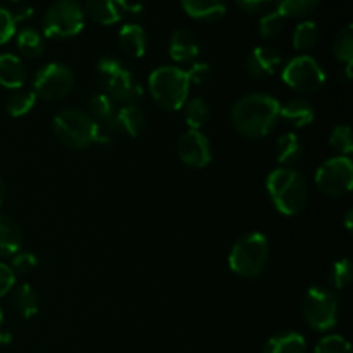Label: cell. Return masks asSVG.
<instances>
[{"label":"cell","mask_w":353,"mask_h":353,"mask_svg":"<svg viewBox=\"0 0 353 353\" xmlns=\"http://www.w3.org/2000/svg\"><path fill=\"white\" fill-rule=\"evenodd\" d=\"M145 114L137 103H124L114 112L112 119L107 123V133L110 137L134 138L143 131Z\"/></svg>","instance_id":"obj_14"},{"label":"cell","mask_w":353,"mask_h":353,"mask_svg":"<svg viewBox=\"0 0 353 353\" xmlns=\"http://www.w3.org/2000/svg\"><path fill=\"white\" fill-rule=\"evenodd\" d=\"M200 52L199 40L190 30H176L169 40V57L178 64L195 61Z\"/></svg>","instance_id":"obj_16"},{"label":"cell","mask_w":353,"mask_h":353,"mask_svg":"<svg viewBox=\"0 0 353 353\" xmlns=\"http://www.w3.org/2000/svg\"><path fill=\"white\" fill-rule=\"evenodd\" d=\"M55 138L59 143L72 150H81L97 143L100 138V126L92 119L88 112L79 109L61 110L52 123Z\"/></svg>","instance_id":"obj_4"},{"label":"cell","mask_w":353,"mask_h":353,"mask_svg":"<svg viewBox=\"0 0 353 353\" xmlns=\"http://www.w3.org/2000/svg\"><path fill=\"white\" fill-rule=\"evenodd\" d=\"M272 2H274V0H234V3L248 14L264 12Z\"/></svg>","instance_id":"obj_40"},{"label":"cell","mask_w":353,"mask_h":353,"mask_svg":"<svg viewBox=\"0 0 353 353\" xmlns=\"http://www.w3.org/2000/svg\"><path fill=\"white\" fill-rule=\"evenodd\" d=\"M283 81L299 93H314L324 86L326 72L314 57L299 55L283 68Z\"/></svg>","instance_id":"obj_10"},{"label":"cell","mask_w":353,"mask_h":353,"mask_svg":"<svg viewBox=\"0 0 353 353\" xmlns=\"http://www.w3.org/2000/svg\"><path fill=\"white\" fill-rule=\"evenodd\" d=\"M12 2H17V0H12Z\"/></svg>","instance_id":"obj_46"},{"label":"cell","mask_w":353,"mask_h":353,"mask_svg":"<svg viewBox=\"0 0 353 353\" xmlns=\"http://www.w3.org/2000/svg\"><path fill=\"white\" fill-rule=\"evenodd\" d=\"M116 107H114V100L103 92L95 93L92 99L88 100V114L97 124H107L112 119Z\"/></svg>","instance_id":"obj_28"},{"label":"cell","mask_w":353,"mask_h":353,"mask_svg":"<svg viewBox=\"0 0 353 353\" xmlns=\"http://www.w3.org/2000/svg\"><path fill=\"white\" fill-rule=\"evenodd\" d=\"M141 6H131L128 0H86V14L95 23L110 26L123 19L126 14H140Z\"/></svg>","instance_id":"obj_13"},{"label":"cell","mask_w":353,"mask_h":353,"mask_svg":"<svg viewBox=\"0 0 353 353\" xmlns=\"http://www.w3.org/2000/svg\"><path fill=\"white\" fill-rule=\"evenodd\" d=\"M283 30H285V17L278 10L264 14L259 21V33L262 38H276L281 34Z\"/></svg>","instance_id":"obj_33"},{"label":"cell","mask_w":353,"mask_h":353,"mask_svg":"<svg viewBox=\"0 0 353 353\" xmlns=\"http://www.w3.org/2000/svg\"><path fill=\"white\" fill-rule=\"evenodd\" d=\"M279 117L295 128H307L316 119V110L309 100L302 97H293L279 105Z\"/></svg>","instance_id":"obj_17"},{"label":"cell","mask_w":353,"mask_h":353,"mask_svg":"<svg viewBox=\"0 0 353 353\" xmlns=\"http://www.w3.org/2000/svg\"><path fill=\"white\" fill-rule=\"evenodd\" d=\"M281 103L265 93H250L238 100L231 110V121L234 130L243 137L264 138L274 130L279 119Z\"/></svg>","instance_id":"obj_1"},{"label":"cell","mask_w":353,"mask_h":353,"mask_svg":"<svg viewBox=\"0 0 353 353\" xmlns=\"http://www.w3.org/2000/svg\"><path fill=\"white\" fill-rule=\"evenodd\" d=\"M316 186L327 196L348 195L353 188V164L350 157L327 159L316 172Z\"/></svg>","instance_id":"obj_11"},{"label":"cell","mask_w":353,"mask_h":353,"mask_svg":"<svg viewBox=\"0 0 353 353\" xmlns=\"http://www.w3.org/2000/svg\"><path fill=\"white\" fill-rule=\"evenodd\" d=\"M23 245V233L16 221L0 216V257H14Z\"/></svg>","instance_id":"obj_23"},{"label":"cell","mask_w":353,"mask_h":353,"mask_svg":"<svg viewBox=\"0 0 353 353\" xmlns=\"http://www.w3.org/2000/svg\"><path fill=\"white\" fill-rule=\"evenodd\" d=\"M16 17L10 10L0 7V45L7 43L9 40H12V37L16 34Z\"/></svg>","instance_id":"obj_37"},{"label":"cell","mask_w":353,"mask_h":353,"mask_svg":"<svg viewBox=\"0 0 353 353\" xmlns=\"http://www.w3.org/2000/svg\"><path fill=\"white\" fill-rule=\"evenodd\" d=\"M179 161L193 169H202L212 161V147L202 131L188 130L178 138L176 143Z\"/></svg>","instance_id":"obj_12"},{"label":"cell","mask_w":353,"mask_h":353,"mask_svg":"<svg viewBox=\"0 0 353 353\" xmlns=\"http://www.w3.org/2000/svg\"><path fill=\"white\" fill-rule=\"evenodd\" d=\"M188 74L190 83H195V85H202V83H207L212 76V68H210L207 62H195L192 68L186 71Z\"/></svg>","instance_id":"obj_38"},{"label":"cell","mask_w":353,"mask_h":353,"mask_svg":"<svg viewBox=\"0 0 353 353\" xmlns=\"http://www.w3.org/2000/svg\"><path fill=\"white\" fill-rule=\"evenodd\" d=\"M185 121L190 126V130L200 131V128L205 126L210 119V105L202 97L186 100L185 105Z\"/></svg>","instance_id":"obj_25"},{"label":"cell","mask_w":353,"mask_h":353,"mask_svg":"<svg viewBox=\"0 0 353 353\" xmlns=\"http://www.w3.org/2000/svg\"><path fill=\"white\" fill-rule=\"evenodd\" d=\"M38 268V259L34 257L30 252H21V254H16L12 259V264H10V269L14 271V274L28 276Z\"/></svg>","instance_id":"obj_36"},{"label":"cell","mask_w":353,"mask_h":353,"mask_svg":"<svg viewBox=\"0 0 353 353\" xmlns=\"http://www.w3.org/2000/svg\"><path fill=\"white\" fill-rule=\"evenodd\" d=\"M262 353H307V341L300 333L285 331L269 338Z\"/></svg>","instance_id":"obj_21"},{"label":"cell","mask_w":353,"mask_h":353,"mask_svg":"<svg viewBox=\"0 0 353 353\" xmlns=\"http://www.w3.org/2000/svg\"><path fill=\"white\" fill-rule=\"evenodd\" d=\"M97 79L102 92L121 105L134 103L141 95V88L134 81L131 71L117 59H100L97 64Z\"/></svg>","instance_id":"obj_6"},{"label":"cell","mask_w":353,"mask_h":353,"mask_svg":"<svg viewBox=\"0 0 353 353\" xmlns=\"http://www.w3.org/2000/svg\"><path fill=\"white\" fill-rule=\"evenodd\" d=\"M269 199L283 216H299L309 203V183L293 168H278L265 181Z\"/></svg>","instance_id":"obj_2"},{"label":"cell","mask_w":353,"mask_h":353,"mask_svg":"<svg viewBox=\"0 0 353 353\" xmlns=\"http://www.w3.org/2000/svg\"><path fill=\"white\" fill-rule=\"evenodd\" d=\"M2 199H3V183L2 179H0V203H2Z\"/></svg>","instance_id":"obj_44"},{"label":"cell","mask_w":353,"mask_h":353,"mask_svg":"<svg viewBox=\"0 0 353 353\" xmlns=\"http://www.w3.org/2000/svg\"><path fill=\"white\" fill-rule=\"evenodd\" d=\"M117 41H119V47L128 57L140 59L143 57L145 52L148 48V38L145 33L143 28L137 23H128L124 24L119 30L117 34Z\"/></svg>","instance_id":"obj_18"},{"label":"cell","mask_w":353,"mask_h":353,"mask_svg":"<svg viewBox=\"0 0 353 353\" xmlns=\"http://www.w3.org/2000/svg\"><path fill=\"white\" fill-rule=\"evenodd\" d=\"M16 43L17 50H19L21 55L26 59H37L43 54V37H41L37 30H33V28H24V30H21L19 33H17Z\"/></svg>","instance_id":"obj_26"},{"label":"cell","mask_w":353,"mask_h":353,"mask_svg":"<svg viewBox=\"0 0 353 353\" xmlns=\"http://www.w3.org/2000/svg\"><path fill=\"white\" fill-rule=\"evenodd\" d=\"M2 321H3V314H2V309H0V326H2Z\"/></svg>","instance_id":"obj_45"},{"label":"cell","mask_w":353,"mask_h":353,"mask_svg":"<svg viewBox=\"0 0 353 353\" xmlns=\"http://www.w3.org/2000/svg\"><path fill=\"white\" fill-rule=\"evenodd\" d=\"M283 17H307L319 7L321 0H274Z\"/></svg>","instance_id":"obj_29"},{"label":"cell","mask_w":353,"mask_h":353,"mask_svg":"<svg viewBox=\"0 0 353 353\" xmlns=\"http://www.w3.org/2000/svg\"><path fill=\"white\" fill-rule=\"evenodd\" d=\"M330 147L334 152H338L341 157H350L353 152V137L350 126L341 124V126L334 128L330 134Z\"/></svg>","instance_id":"obj_32"},{"label":"cell","mask_w":353,"mask_h":353,"mask_svg":"<svg viewBox=\"0 0 353 353\" xmlns=\"http://www.w3.org/2000/svg\"><path fill=\"white\" fill-rule=\"evenodd\" d=\"M333 54L341 64H353V26L347 24L333 41Z\"/></svg>","instance_id":"obj_30"},{"label":"cell","mask_w":353,"mask_h":353,"mask_svg":"<svg viewBox=\"0 0 353 353\" xmlns=\"http://www.w3.org/2000/svg\"><path fill=\"white\" fill-rule=\"evenodd\" d=\"M181 7L196 21H219L226 14L224 0H181Z\"/></svg>","instance_id":"obj_20"},{"label":"cell","mask_w":353,"mask_h":353,"mask_svg":"<svg viewBox=\"0 0 353 353\" xmlns=\"http://www.w3.org/2000/svg\"><path fill=\"white\" fill-rule=\"evenodd\" d=\"M274 152L281 168H292L293 164H296L302 159V141H300V138L295 133H286L278 138Z\"/></svg>","instance_id":"obj_24"},{"label":"cell","mask_w":353,"mask_h":353,"mask_svg":"<svg viewBox=\"0 0 353 353\" xmlns=\"http://www.w3.org/2000/svg\"><path fill=\"white\" fill-rule=\"evenodd\" d=\"M352 219H353V210L350 209L347 212V216H345V226H347L348 231H352Z\"/></svg>","instance_id":"obj_43"},{"label":"cell","mask_w":353,"mask_h":353,"mask_svg":"<svg viewBox=\"0 0 353 353\" xmlns=\"http://www.w3.org/2000/svg\"><path fill=\"white\" fill-rule=\"evenodd\" d=\"M31 14H33V9H31V7H26V9L19 10L17 14H14V17H16V23H19V21H26L28 17H31Z\"/></svg>","instance_id":"obj_41"},{"label":"cell","mask_w":353,"mask_h":353,"mask_svg":"<svg viewBox=\"0 0 353 353\" xmlns=\"http://www.w3.org/2000/svg\"><path fill=\"white\" fill-rule=\"evenodd\" d=\"M281 54L276 48L262 45V47H255L250 52L247 62H245V68H247V72L252 78L264 79L274 74L279 65H281Z\"/></svg>","instance_id":"obj_15"},{"label":"cell","mask_w":353,"mask_h":353,"mask_svg":"<svg viewBox=\"0 0 353 353\" xmlns=\"http://www.w3.org/2000/svg\"><path fill=\"white\" fill-rule=\"evenodd\" d=\"M41 28L47 38H72L85 28V10L76 0H57L43 14Z\"/></svg>","instance_id":"obj_8"},{"label":"cell","mask_w":353,"mask_h":353,"mask_svg":"<svg viewBox=\"0 0 353 353\" xmlns=\"http://www.w3.org/2000/svg\"><path fill=\"white\" fill-rule=\"evenodd\" d=\"M188 74L185 69L176 65L157 68L148 78V92L161 109L179 110L188 100L190 93Z\"/></svg>","instance_id":"obj_3"},{"label":"cell","mask_w":353,"mask_h":353,"mask_svg":"<svg viewBox=\"0 0 353 353\" xmlns=\"http://www.w3.org/2000/svg\"><path fill=\"white\" fill-rule=\"evenodd\" d=\"M314 353H352V347L340 334H330L316 345Z\"/></svg>","instance_id":"obj_35"},{"label":"cell","mask_w":353,"mask_h":353,"mask_svg":"<svg viewBox=\"0 0 353 353\" xmlns=\"http://www.w3.org/2000/svg\"><path fill=\"white\" fill-rule=\"evenodd\" d=\"M319 38V26H317L314 21H302V23L295 28V33H293V48L299 52L310 50V48L316 47Z\"/></svg>","instance_id":"obj_27"},{"label":"cell","mask_w":353,"mask_h":353,"mask_svg":"<svg viewBox=\"0 0 353 353\" xmlns=\"http://www.w3.org/2000/svg\"><path fill=\"white\" fill-rule=\"evenodd\" d=\"M14 285H16V274L10 269V265L0 262V299L6 296L7 293L12 292Z\"/></svg>","instance_id":"obj_39"},{"label":"cell","mask_w":353,"mask_h":353,"mask_svg":"<svg viewBox=\"0 0 353 353\" xmlns=\"http://www.w3.org/2000/svg\"><path fill=\"white\" fill-rule=\"evenodd\" d=\"M340 300L331 288L312 286L302 300V316L316 331H330L336 326Z\"/></svg>","instance_id":"obj_7"},{"label":"cell","mask_w":353,"mask_h":353,"mask_svg":"<svg viewBox=\"0 0 353 353\" xmlns=\"http://www.w3.org/2000/svg\"><path fill=\"white\" fill-rule=\"evenodd\" d=\"M341 81L343 83H350L352 81V64L343 65V71H341Z\"/></svg>","instance_id":"obj_42"},{"label":"cell","mask_w":353,"mask_h":353,"mask_svg":"<svg viewBox=\"0 0 353 353\" xmlns=\"http://www.w3.org/2000/svg\"><path fill=\"white\" fill-rule=\"evenodd\" d=\"M26 81V68L14 54L0 55V85L9 90L23 88Z\"/></svg>","instance_id":"obj_19"},{"label":"cell","mask_w":353,"mask_h":353,"mask_svg":"<svg viewBox=\"0 0 353 353\" xmlns=\"http://www.w3.org/2000/svg\"><path fill=\"white\" fill-rule=\"evenodd\" d=\"M269 259L268 238L259 231L243 234L234 241L230 252V268L234 274L255 279L262 274Z\"/></svg>","instance_id":"obj_5"},{"label":"cell","mask_w":353,"mask_h":353,"mask_svg":"<svg viewBox=\"0 0 353 353\" xmlns=\"http://www.w3.org/2000/svg\"><path fill=\"white\" fill-rule=\"evenodd\" d=\"M10 307H12L14 312L19 317H23V319H31V317L38 314L40 300H38L37 292H34L28 283H24V285L17 286L12 292V296H10Z\"/></svg>","instance_id":"obj_22"},{"label":"cell","mask_w":353,"mask_h":353,"mask_svg":"<svg viewBox=\"0 0 353 353\" xmlns=\"http://www.w3.org/2000/svg\"><path fill=\"white\" fill-rule=\"evenodd\" d=\"M74 86V72L61 62H50L38 69L33 78V93L45 102H57L71 93Z\"/></svg>","instance_id":"obj_9"},{"label":"cell","mask_w":353,"mask_h":353,"mask_svg":"<svg viewBox=\"0 0 353 353\" xmlns=\"http://www.w3.org/2000/svg\"><path fill=\"white\" fill-rule=\"evenodd\" d=\"M330 281L334 290H343L352 281V262L350 259H340L333 264L330 272Z\"/></svg>","instance_id":"obj_34"},{"label":"cell","mask_w":353,"mask_h":353,"mask_svg":"<svg viewBox=\"0 0 353 353\" xmlns=\"http://www.w3.org/2000/svg\"><path fill=\"white\" fill-rule=\"evenodd\" d=\"M37 100L38 99H37V95L33 93V90H31V92L19 90V92L12 93V95L9 97V100H7V103H6V109H7V112H9V116L23 117V116H26L28 112H31V109L34 107Z\"/></svg>","instance_id":"obj_31"}]
</instances>
